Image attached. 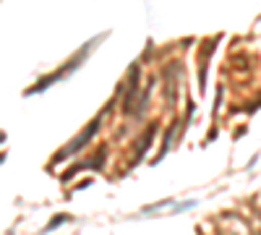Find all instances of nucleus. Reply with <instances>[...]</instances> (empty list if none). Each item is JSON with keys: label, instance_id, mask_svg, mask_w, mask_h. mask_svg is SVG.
I'll return each mask as SVG.
<instances>
[{"label": "nucleus", "instance_id": "f257e3e1", "mask_svg": "<svg viewBox=\"0 0 261 235\" xmlns=\"http://www.w3.org/2000/svg\"><path fill=\"white\" fill-rule=\"evenodd\" d=\"M97 128H99V120H94V123H89V125H86V131H84V134H81V136H79L76 141H71V146H68V149H65V152H63V154H71V152H79V149H81V146H84L86 141H89V139H92V136L97 134Z\"/></svg>", "mask_w": 261, "mask_h": 235}]
</instances>
